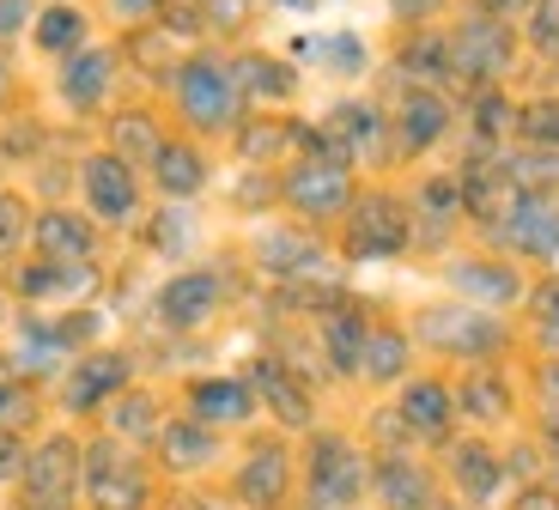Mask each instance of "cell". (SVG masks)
<instances>
[{
    "mask_svg": "<svg viewBox=\"0 0 559 510\" xmlns=\"http://www.w3.org/2000/svg\"><path fill=\"white\" fill-rule=\"evenodd\" d=\"M80 486L92 510H146V469L116 438L80 450Z\"/></svg>",
    "mask_w": 559,
    "mask_h": 510,
    "instance_id": "1",
    "label": "cell"
},
{
    "mask_svg": "<svg viewBox=\"0 0 559 510\" xmlns=\"http://www.w3.org/2000/svg\"><path fill=\"white\" fill-rule=\"evenodd\" d=\"M365 486H371V469L347 438H335V431L310 438V510H347L359 505Z\"/></svg>",
    "mask_w": 559,
    "mask_h": 510,
    "instance_id": "2",
    "label": "cell"
},
{
    "mask_svg": "<svg viewBox=\"0 0 559 510\" xmlns=\"http://www.w3.org/2000/svg\"><path fill=\"white\" fill-rule=\"evenodd\" d=\"M177 104L195 128H231L238 122V80L219 61H189V68H177Z\"/></svg>",
    "mask_w": 559,
    "mask_h": 510,
    "instance_id": "3",
    "label": "cell"
},
{
    "mask_svg": "<svg viewBox=\"0 0 559 510\" xmlns=\"http://www.w3.org/2000/svg\"><path fill=\"white\" fill-rule=\"evenodd\" d=\"M407 207L390 194H359V207L347 220V256L353 262H383V256H402L407 249Z\"/></svg>",
    "mask_w": 559,
    "mask_h": 510,
    "instance_id": "4",
    "label": "cell"
},
{
    "mask_svg": "<svg viewBox=\"0 0 559 510\" xmlns=\"http://www.w3.org/2000/svg\"><path fill=\"white\" fill-rule=\"evenodd\" d=\"M504 68H511V31H504L492 13L462 19L456 37H450V73L487 85V80H499Z\"/></svg>",
    "mask_w": 559,
    "mask_h": 510,
    "instance_id": "5",
    "label": "cell"
},
{
    "mask_svg": "<svg viewBox=\"0 0 559 510\" xmlns=\"http://www.w3.org/2000/svg\"><path fill=\"white\" fill-rule=\"evenodd\" d=\"M419 334L438 346V353H456V359H487L504 346V322L487 310H426Z\"/></svg>",
    "mask_w": 559,
    "mask_h": 510,
    "instance_id": "6",
    "label": "cell"
},
{
    "mask_svg": "<svg viewBox=\"0 0 559 510\" xmlns=\"http://www.w3.org/2000/svg\"><path fill=\"white\" fill-rule=\"evenodd\" d=\"M25 493H31V505H43V510H68V498H73V486H80V443L73 438H49V443H37V450L25 455Z\"/></svg>",
    "mask_w": 559,
    "mask_h": 510,
    "instance_id": "7",
    "label": "cell"
},
{
    "mask_svg": "<svg viewBox=\"0 0 559 510\" xmlns=\"http://www.w3.org/2000/svg\"><path fill=\"white\" fill-rule=\"evenodd\" d=\"M286 201H293L305 220H329V213H341L353 201L347 189V165H329V158H305L298 170H286Z\"/></svg>",
    "mask_w": 559,
    "mask_h": 510,
    "instance_id": "8",
    "label": "cell"
},
{
    "mask_svg": "<svg viewBox=\"0 0 559 510\" xmlns=\"http://www.w3.org/2000/svg\"><path fill=\"white\" fill-rule=\"evenodd\" d=\"M499 237L511 249H523V256H542V262H554L559 256V213L547 194H518V207L499 220Z\"/></svg>",
    "mask_w": 559,
    "mask_h": 510,
    "instance_id": "9",
    "label": "cell"
},
{
    "mask_svg": "<svg viewBox=\"0 0 559 510\" xmlns=\"http://www.w3.org/2000/svg\"><path fill=\"white\" fill-rule=\"evenodd\" d=\"M128 389V359L122 353H92V359L68 365V407L73 414H92V407H104V401H116Z\"/></svg>",
    "mask_w": 559,
    "mask_h": 510,
    "instance_id": "10",
    "label": "cell"
},
{
    "mask_svg": "<svg viewBox=\"0 0 559 510\" xmlns=\"http://www.w3.org/2000/svg\"><path fill=\"white\" fill-rule=\"evenodd\" d=\"M85 201H92V213L98 220H134V201H140V189H134V170H128V158H116V152H104V158H92L85 165Z\"/></svg>",
    "mask_w": 559,
    "mask_h": 510,
    "instance_id": "11",
    "label": "cell"
},
{
    "mask_svg": "<svg viewBox=\"0 0 559 510\" xmlns=\"http://www.w3.org/2000/svg\"><path fill=\"white\" fill-rule=\"evenodd\" d=\"M189 407H195L189 419H201V426H243L255 414V389L243 377H207L189 389Z\"/></svg>",
    "mask_w": 559,
    "mask_h": 510,
    "instance_id": "12",
    "label": "cell"
},
{
    "mask_svg": "<svg viewBox=\"0 0 559 510\" xmlns=\"http://www.w3.org/2000/svg\"><path fill=\"white\" fill-rule=\"evenodd\" d=\"M213 304H219V274H177L165 280V292H158V317L170 322V329H195V322L213 317Z\"/></svg>",
    "mask_w": 559,
    "mask_h": 510,
    "instance_id": "13",
    "label": "cell"
},
{
    "mask_svg": "<svg viewBox=\"0 0 559 510\" xmlns=\"http://www.w3.org/2000/svg\"><path fill=\"white\" fill-rule=\"evenodd\" d=\"M286 486H293V462H286V450H280V443L250 450V462L238 469V498L250 510H274L280 498H286Z\"/></svg>",
    "mask_w": 559,
    "mask_h": 510,
    "instance_id": "14",
    "label": "cell"
},
{
    "mask_svg": "<svg viewBox=\"0 0 559 510\" xmlns=\"http://www.w3.org/2000/svg\"><path fill=\"white\" fill-rule=\"evenodd\" d=\"M250 389L267 401V414H274L280 426H310V389L298 383V377L286 371L280 359H255Z\"/></svg>",
    "mask_w": 559,
    "mask_h": 510,
    "instance_id": "15",
    "label": "cell"
},
{
    "mask_svg": "<svg viewBox=\"0 0 559 510\" xmlns=\"http://www.w3.org/2000/svg\"><path fill=\"white\" fill-rule=\"evenodd\" d=\"M402 426L414 431V438H450V419H456V395H450L444 383H432V377H419V383H407L402 395Z\"/></svg>",
    "mask_w": 559,
    "mask_h": 510,
    "instance_id": "16",
    "label": "cell"
},
{
    "mask_svg": "<svg viewBox=\"0 0 559 510\" xmlns=\"http://www.w3.org/2000/svg\"><path fill=\"white\" fill-rule=\"evenodd\" d=\"M378 498L390 510H432V474L407 462V455H378Z\"/></svg>",
    "mask_w": 559,
    "mask_h": 510,
    "instance_id": "17",
    "label": "cell"
},
{
    "mask_svg": "<svg viewBox=\"0 0 559 510\" xmlns=\"http://www.w3.org/2000/svg\"><path fill=\"white\" fill-rule=\"evenodd\" d=\"M450 286H456L462 298L487 304V310H504V304L523 298V280L511 274L504 262H456V268H450Z\"/></svg>",
    "mask_w": 559,
    "mask_h": 510,
    "instance_id": "18",
    "label": "cell"
},
{
    "mask_svg": "<svg viewBox=\"0 0 559 510\" xmlns=\"http://www.w3.org/2000/svg\"><path fill=\"white\" fill-rule=\"evenodd\" d=\"M255 256H262V268H267V274H280V280L322 274V249H317V237H305V232H267Z\"/></svg>",
    "mask_w": 559,
    "mask_h": 510,
    "instance_id": "19",
    "label": "cell"
},
{
    "mask_svg": "<svg viewBox=\"0 0 559 510\" xmlns=\"http://www.w3.org/2000/svg\"><path fill=\"white\" fill-rule=\"evenodd\" d=\"M31 237H37L43 262H92V225L73 220V213H43Z\"/></svg>",
    "mask_w": 559,
    "mask_h": 510,
    "instance_id": "20",
    "label": "cell"
},
{
    "mask_svg": "<svg viewBox=\"0 0 559 510\" xmlns=\"http://www.w3.org/2000/svg\"><path fill=\"white\" fill-rule=\"evenodd\" d=\"M110 68L116 61L104 49H73L68 73H61V97H68L73 110H98L104 92H110Z\"/></svg>",
    "mask_w": 559,
    "mask_h": 510,
    "instance_id": "21",
    "label": "cell"
},
{
    "mask_svg": "<svg viewBox=\"0 0 559 510\" xmlns=\"http://www.w3.org/2000/svg\"><path fill=\"white\" fill-rule=\"evenodd\" d=\"M450 481L475 498V505H487V498L504 486V462L487 450V443H456V450H450Z\"/></svg>",
    "mask_w": 559,
    "mask_h": 510,
    "instance_id": "22",
    "label": "cell"
},
{
    "mask_svg": "<svg viewBox=\"0 0 559 510\" xmlns=\"http://www.w3.org/2000/svg\"><path fill=\"white\" fill-rule=\"evenodd\" d=\"M158 450H165V462L177 474H189V469H207L213 455H219V438H213V426H201V419H177V426L158 431Z\"/></svg>",
    "mask_w": 559,
    "mask_h": 510,
    "instance_id": "23",
    "label": "cell"
},
{
    "mask_svg": "<svg viewBox=\"0 0 559 510\" xmlns=\"http://www.w3.org/2000/svg\"><path fill=\"white\" fill-rule=\"evenodd\" d=\"M444 128H450L444 97H438V92H419V85H414V92L402 97V146H407V152H426L438 134H444Z\"/></svg>",
    "mask_w": 559,
    "mask_h": 510,
    "instance_id": "24",
    "label": "cell"
},
{
    "mask_svg": "<svg viewBox=\"0 0 559 510\" xmlns=\"http://www.w3.org/2000/svg\"><path fill=\"white\" fill-rule=\"evenodd\" d=\"M61 359H68V341H61L56 322H25V329H19L13 371H25V377H49V371H61Z\"/></svg>",
    "mask_w": 559,
    "mask_h": 510,
    "instance_id": "25",
    "label": "cell"
},
{
    "mask_svg": "<svg viewBox=\"0 0 559 510\" xmlns=\"http://www.w3.org/2000/svg\"><path fill=\"white\" fill-rule=\"evenodd\" d=\"M456 414L480 419V426L504 419V414H511V389H504V377L499 371H468V377H462V389H456Z\"/></svg>",
    "mask_w": 559,
    "mask_h": 510,
    "instance_id": "26",
    "label": "cell"
},
{
    "mask_svg": "<svg viewBox=\"0 0 559 510\" xmlns=\"http://www.w3.org/2000/svg\"><path fill=\"white\" fill-rule=\"evenodd\" d=\"M153 177L165 194H195L201 182H207V165H201V152L195 146H177V140H165L153 158Z\"/></svg>",
    "mask_w": 559,
    "mask_h": 510,
    "instance_id": "27",
    "label": "cell"
},
{
    "mask_svg": "<svg viewBox=\"0 0 559 510\" xmlns=\"http://www.w3.org/2000/svg\"><path fill=\"white\" fill-rule=\"evenodd\" d=\"M365 322L353 317V310H329V317H322V346H329V365H335V371H359V353H365Z\"/></svg>",
    "mask_w": 559,
    "mask_h": 510,
    "instance_id": "28",
    "label": "cell"
},
{
    "mask_svg": "<svg viewBox=\"0 0 559 510\" xmlns=\"http://www.w3.org/2000/svg\"><path fill=\"white\" fill-rule=\"evenodd\" d=\"M402 371H407V334H395V329H371V334H365L359 377H371V383H395Z\"/></svg>",
    "mask_w": 559,
    "mask_h": 510,
    "instance_id": "29",
    "label": "cell"
},
{
    "mask_svg": "<svg viewBox=\"0 0 559 510\" xmlns=\"http://www.w3.org/2000/svg\"><path fill=\"white\" fill-rule=\"evenodd\" d=\"M80 286H92V268L85 262H37V268L19 274V292H25V298H68V292H80Z\"/></svg>",
    "mask_w": 559,
    "mask_h": 510,
    "instance_id": "30",
    "label": "cell"
},
{
    "mask_svg": "<svg viewBox=\"0 0 559 510\" xmlns=\"http://www.w3.org/2000/svg\"><path fill=\"white\" fill-rule=\"evenodd\" d=\"M231 80H238V92H250V97H293V68L286 61H274V56H243L238 68H231Z\"/></svg>",
    "mask_w": 559,
    "mask_h": 510,
    "instance_id": "31",
    "label": "cell"
},
{
    "mask_svg": "<svg viewBox=\"0 0 559 510\" xmlns=\"http://www.w3.org/2000/svg\"><path fill=\"white\" fill-rule=\"evenodd\" d=\"M402 73H414L419 92H432L438 80H456V73H450V43L432 37V31H426V37H414L402 49Z\"/></svg>",
    "mask_w": 559,
    "mask_h": 510,
    "instance_id": "32",
    "label": "cell"
},
{
    "mask_svg": "<svg viewBox=\"0 0 559 510\" xmlns=\"http://www.w3.org/2000/svg\"><path fill=\"white\" fill-rule=\"evenodd\" d=\"M37 43L49 56H68V49L85 43V19L73 7H49V13H37Z\"/></svg>",
    "mask_w": 559,
    "mask_h": 510,
    "instance_id": "33",
    "label": "cell"
},
{
    "mask_svg": "<svg viewBox=\"0 0 559 510\" xmlns=\"http://www.w3.org/2000/svg\"><path fill=\"white\" fill-rule=\"evenodd\" d=\"M329 134L341 140V146H378V110L371 104H341L335 116H329Z\"/></svg>",
    "mask_w": 559,
    "mask_h": 510,
    "instance_id": "34",
    "label": "cell"
},
{
    "mask_svg": "<svg viewBox=\"0 0 559 510\" xmlns=\"http://www.w3.org/2000/svg\"><path fill=\"white\" fill-rule=\"evenodd\" d=\"M158 128H153V116H122L116 122V158H158Z\"/></svg>",
    "mask_w": 559,
    "mask_h": 510,
    "instance_id": "35",
    "label": "cell"
},
{
    "mask_svg": "<svg viewBox=\"0 0 559 510\" xmlns=\"http://www.w3.org/2000/svg\"><path fill=\"white\" fill-rule=\"evenodd\" d=\"M0 426H7V431L31 426V389L19 383L13 359H0Z\"/></svg>",
    "mask_w": 559,
    "mask_h": 510,
    "instance_id": "36",
    "label": "cell"
},
{
    "mask_svg": "<svg viewBox=\"0 0 559 510\" xmlns=\"http://www.w3.org/2000/svg\"><path fill=\"white\" fill-rule=\"evenodd\" d=\"M110 426H116V438H153V431H158V407L146 395H122V401H116V414H110Z\"/></svg>",
    "mask_w": 559,
    "mask_h": 510,
    "instance_id": "37",
    "label": "cell"
},
{
    "mask_svg": "<svg viewBox=\"0 0 559 510\" xmlns=\"http://www.w3.org/2000/svg\"><path fill=\"white\" fill-rule=\"evenodd\" d=\"M518 128H523V140H530V146L554 152V146H559V97H542V104H530Z\"/></svg>",
    "mask_w": 559,
    "mask_h": 510,
    "instance_id": "38",
    "label": "cell"
},
{
    "mask_svg": "<svg viewBox=\"0 0 559 510\" xmlns=\"http://www.w3.org/2000/svg\"><path fill=\"white\" fill-rule=\"evenodd\" d=\"M530 37L542 56L559 61V0H535V13H530Z\"/></svg>",
    "mask_w": 559,
    "mask_h": 510,
    "instance_id": "39",
    "label": "cell"
},
{
    "mask_svg": "<svg viewBox=\"0 0 559 510\" xmlns=\"http://www.w3.org/2000/svg\"><path fill=\"white\" fill-rule=\"evenodd\" d=\"M419 207H426L438 225H444L450 213L462 207V182H426V189H419Z\"/></svg>",
    "mask_w": 559,
    "mask_h": 510,
    "instance_id": "40",
    "label": "cell"
},
{
    "mask_svg": "<svg viewBox=\"0 0 559 510\" xmlns=\"http://www.w3.org/2000/svg\"><path fill=\"white\" fill-rule=\"evenodd\" d=\"M19 244H25V207L13 194H0V256H13Z\"/></svg>",
    "mask_w": 559,
    "mask_h": 510,
    "instance_id": "41",
    "label": "cell"
},
{
    "mask_svg": "<svg viewBox=\"0 0 559 510\" xmlns=\"http://www.w3.org/2000/svg\"><path fill=\"white\" fill-rule=\"evenodd\" d=\"M317 56H329L335 68L359 73V68H365V43H359V37H329V43H317Z\"/></svg>",
    "mask_w": 559,
    "mask_h": 510,
    "instance_id": "42",
    "label": "cell"
},
{
    "mask_svg": "<svg viewBox=\"0 0 559 510\" xmlns=\"http://www.w3.org/2000/svg\"><path fill=\"white\" fill-rule=\"evenodd\" d=\"M535 329H542L547 346H559V286L535 292Z\"/></svg>",
    "mask_w": 559,
    "mask_h": 510,
    "instance_id": "43",
    "label": "cell"
},
{
    "mask_svg": "<svg viewBox=\"0 0 559 510\" xmlns=\"http://www.w3.org/2000/svg\"><path fill=\"white\" fill-rule=\"evenodd\" d=\"M475 122H480V134L492 140V134H499L504 122H511V104H504L499 92H487V97H480V104H475Z\"/></svg>",
    "mask_w": 559,
    "mask_h": 510,
    "instance_id": "44",
    "label": "cell"
},
{
    "mask_svg": "<svg viewBox=\"0 0 559 510\" xmlns=\"http://www.w3.org/2000/svg\"><path fill=\"white\" fill-rule=\"evenodd\" d=\"M201 7H207V25H219V31H238L250 19V0H201Z\"/></svg>",
    "mask_w": 559,
    "mask_h": 510,
    "instance_id": "45",
    "label": "cell"
},
{
    "mask_svg": "<svg viewBox=\"0 0 559 510\" xmlns=\"http://www.w3.org/2000/svg\"><path fill=\"white\" fill-rule=\"evenodd\" d=\"M25 474V450H19V438L7 426H0V481H19Z\"/></svg>",
    "mask_w": 559,
    "mask_h": 510,
    "instance_id": "46",
    "label": "cell"
},
{
    "mask_svg": "<svg viewBox=\"0 0 559 510\" xmlns=\"http://www.w3.org/2000/svg\"><path fill=\"white\" fill-rule=\"evenodd\" d=\"M31 19V0H0V37H19Z\"/></svg>",
    "mask_w": 559,
    "mask_h": 510,
    "instance_id": "47",
    "label": "cell"
},
{
    "mask_svg": "<svg viewBox=\"0 0 559 510\" xmlns=\"http://www.w3.org/2000/svg\"><path fill=\"white\" fill-rule=\"evenodd\" d=\"M395 13H402L407 25H419V19H432V13H438V0H395Z\"/></svg>",
    "mask_w": 559,
    "mask_h": 510,
    "instance_id": "48",
    "label": "cell"
},
{
    "mask_svg": "<svg viewBox=\"0 0 559 510\" xmlns=\"http://www.w3.org/2000/svg\"><path fill=\"white\" fill-rule=\"evenodd\" d=\"M542 401H547V419L559 414V365H547L542 371Z\"/></svg>",
    "mask_w": 559,
    "mask_h": 510,
    "instance_id": "49",
    "label": "cell"
},
{
    "mask_svg": "<svg viewBox=\"0 0 559 510\" xmlns=\"http://www.w3.org/2000/svg\"><path fill=\"white\" fill-rule=\"evenodd\" d=\"M518 510H559V493H542V486H530V493L518 498Z\"/></svg>",
    "mask_w": 559,
    "mask_h": 510,
    "instance_id": "50",
    "label": "cell"
},
{
    "mask_svg": "<svg viewBox=\"0 0 559 510\" xmlns=\"http://www.w3.org/2000/svg\"><path fill=\"white\" fill-rule=\"evenodd\" d=\"M153 7H158V0H116V13H122V19H146Z\"/></svg>",
    "mask_w": 559,
    "mask_h": 510,
    "instance_id": "51",
    "label": "cell"
},
{
    "mask_svg": "<svg viewBox=\"0 0 559 510\" xmlns=\"http://www.w3.org/2000/svg\"><path fill=\"white\" fill-rule=\"evenodd\" d=\"M547 443H554V455H559V414L547 419Z\"/></svg>",
    "mask_w": 559,
    "mask_h": 510,
    "instance_id": "52",
    "label": "cell"
},
{
    "mask_svg": "<svg viewBox=\"0 0 559 510\" xmlns=\"http://www.w3.org/2000/svg\"><path fill=\"white\" fill-rule=\"evenodd\" d=\"M177 510H219V505H207V498H189V505H177Z\"/></svg>",
    "mask_w": 559,
    "mask_h": 510,
    "instance_id": "53",
    "label": "cell"
},
{
    "mask_svg": "<svg viewBox=\"0 0 559 510\" xmlns=\"http://www.w3.org/2000/svg\"><path fill=\"white\" fill-rule=\"evenodd\" d=\"M7 73H13V68H7V61H0V97H7Z\"/></svg>",
    "mask_w": 559,
    "mask_h": 510,
    "instance_id": "54",
    "label": "cell"
},
{
    "mask_svg": "<svg viewBox=\"0 0 559 510\" xmlns=\"http://www.w3.org/2000/svg\"><path fill=\"white\" fill-rule=\"evenodd\" d=\"M547 201H554V213H559V189H547Z\"/></svg>",
    "mask_w": 559,
    "mask_h": 510,
    "instance_id": "55",
    "label": "cell"
},
{
    "mask_svg": "<svg viewBox=\"0 0 559 510\" xmlns=\"http://www.w3.org/2000/svg\"><path fill=\"white\" fill-rule=\"evenodd\" d=\"M286 7H310V0H286Z\"/></svg>",
    "mask_w": 559,
    "mask_h": 510,
    "instance_id": "56",
    "label": "cell"
},
{
    "mask_svg": "<svg viewBox=\"0 0 559 510\" xmlns=\"http://www.w3.org/2000/svg\"><path fill=\"white\" fill-rule=\"evenodd\" d=\"M0 322H7V304H0Z\"/></svg>",
    "mask_w": 559,
    "mask_h": 510,
    "instance_id": "57",
    "label": "cell"
}]
</instances>
